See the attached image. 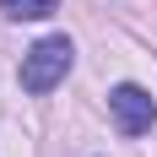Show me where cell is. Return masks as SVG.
I'll return each instance as SVG.
<instances>
[{
  "label": "cell",
  "instance_id": "6da1fadb",
  "mask_svg": "<svg viewBox=\"0 0 157 157\" xmlns=\"http://www.w3.org/2000/svg\"><path fill=\"white\" fill-rule=\"evenodd\" d=\"M71 38L65 33H49V38H38V44L22 54V87H27L33 98H44V92H54L65 81V71H71Z\"/></svg>",
  "mask_w": 157,
  "mask_h": 157
},
{
  "label": "cell",
  "instance_id": "7a4b0ae2",
  "mask_svg": "<svg viewBox=\"0 0 157 157\" xmlns=\"http://www.w3.org/2000/svg\"><path fill=\"white\" fill-rule=\"evenodd\" d=\"M109 114H114V130H119V136H146V130L157 125L152 92L136 87V81H125V87H114V92H109Z\"/></svg>",
  "mask_w": 157,
  "mask_h": 157
},
{
  "label": "cell",
  "instance_id": "3957f363",
  "mask_svg": "<svg viewBox=\"0 0 157 157\" xmlns=\"http://www.w3.org/2000/svg\"><path fill=\"white\" fill-rule=\"evenodd\" d=\"M54 6H60V0H0V11L16 16V22H38V16H49Z\"/></svg>",
  "mask_w": 157,
  "mask_h": 157
}]
</instances>
